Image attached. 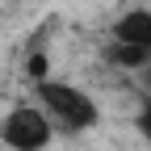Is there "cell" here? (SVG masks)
<instances>
[{"label": "cell", "mask_w": 151, "mask_h": 151, "mask_svg": "<svg viewBox=\"0 0 151 151\" xmlns=\"http://www.w3.org/2000/svg\"><path fill=\"white\" fill-rule=\"evenodd\" d=\"M55 139V126L46 122V113L21 101V105H13L4 113V122H0V143H4L9 151H46Z\"/></svg>", "instance_id": "cell-2"}, {"label": "cell", "mask_w": 151, "mask_h": 151, "mask_svg": "<svg viewBox=\"0 0 151 151\" xmlns=\"http://www.w3.org/2000/svg\"><path fill=\"white\" fill-rule=\"evenodd\" d=\"M109 63H118L126 71H139V67L151 63V55L147 50H130V46H109Z\"/></svg>", "instance_id": "cell-4"}, {"label": "cell", "mask_w": 151, "mask_h": 151, "mask_svg": "<svg viewBox=\"0 0 151 151\" xmlns=\"http://www.w3.org/2000/svg\"><path fill=\"white\" fill-rule=\"evenodd\" d=\"M34 105L46 113V122L55 130H67V134H80V130H92L101 122L97 101L88 97L84 88H76L71 80H38L34 84Z\"/></svg>", "instance_id": "cell-1"}, {"label": "cell", "mask_w": 151, "mask_h": 151, "mask_svg": "<svg viewBox=\"0 0 151 151\" xmlns=\"http://www.w3.org/2000/svg\"><path fill=\"white\" fill-rule=\"evenodd\" d=\"M25 76H29V84H38V80H46V55L42 50H29V59H25Z\"/></svg>", "instance_id": "cell-5"}, {"label": "cell", "mask_w": 151, "mask_h": 151, "mask_svg": "<svg viewBox=\"0 0 151 151\" xmlns=\"http://www.w3.org/2000/svg\"><path fill=\"white\" fill-rule=\"evenodd\" d=\"M139 134H143V139L151 143V97H147V101L139 105Z\"/></svg>", "instance_id": "cell-6"}, {"label": "cell", "mask_w": 151, "mask_h": 151, "mask_svg": "<svg viewBox=\"0 0 151 151\" xmlns=\"http://www.w3.org/2000/svg\"><path fill=\"white\" fill-rule=\"evenodd\" d=\"M113 42L151 55V9H126L113 21Z\"/></svg>", "instance_id": "cell-3"}, {"label": "cell", "mask_w": 151, "mask_h": 151, "mask_svg": "<svg viewBox=\"0 0 151 151\" xmlns=\"http://www.w3.org/2000/svg\"><path fill=\"white\" fill-rule=\"evenodd\" d=\"M147 84H151V67H147Z\"/></svg>", "instance_id": "cell-7"}]
</instances>
